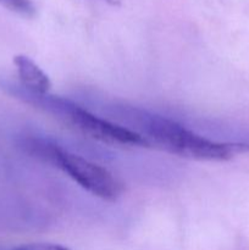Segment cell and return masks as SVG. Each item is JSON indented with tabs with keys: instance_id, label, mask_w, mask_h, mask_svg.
I'll list each match as a JSON object with an SVG mask.
<instances>
[{
	"instance_id": "6da1fadb",
	"label": "cell",
	"mask_w": 249,
	"mask_h": 250,
	"mask_svg": "<svg viewBox=\"0 0 249 250\" xmlns=\"http://www.w3.org/2000/svg\"><path fill=\"white\" fill-rule=\"evenodd\" d=\"M141 125L145 138L166 151L178 156L200 161H225L236 153L246 150L243 144L219 143L204 138L171 120L142 112Z\"/></svg>"
},
{
	"instance_id": "7a4b0ae2",
	"label": "cell",
	"mask_w": 249,
	"mask_h": 250,
	"mask_svg": "<svg viewBox=\"0 0 249 250\" xmlns=\"http://www.w3.org/2000/svg\"><path fill=\"white\" fill-rule=\"evenodd\" d=\"M24 146L29 154L60 168L90 194L106 202H115L121 195V182L100 165L41 139H28Z\"/></svg>"
},
{
	"instance_id": "3957f363",
	"label": "cell",
	"mask_w": 249,
	"mask_h": 250,
	"mask_svg": "<svg viewBox=\"0 0 249 250\" xmlns=\"http://www.w3.org/2000/svg\"><path fill=\"white\" fill-rule=\"evenodd\" d=\"M33 99H38V105L46 106L51 111L67 120L75 128L85 136L110 146H149L150 142L142 133L112 124L107 120L98 117L88 110L82 109L78 105L50 95H36L27 93Z\"/></svg>"
},
{
	"instance_id": "277c9868",
	"label": "cell",
	"mask_w": 249,
	"mask_h": 250,
	"mask_svg": "<svg viewBox=\"0 0 249 250\" xmlns=\"http://www.w3.org/2000/svg\"><path fill=\"white\" fill-rule=\"evenodd\" d=\"M17 75L27 93L36 95H45L51 88V81L45 72L26 55H16L14 58Z\"/></svg>"
},
{
	"instance_id": "5b68a950",
	"label": "cell",
	"mask_w": 249,
	"mask_h": 250,
	"mask_svg": "<svg viewBox=\"0 0 249 250\" xmlns=\"http://www.w3.org/2000/svg\"><path fill=\"white\" fill-rule=\"evenodd\" d=\"M0 4L10 11L23 17H34L37 9L32 0H0Z\"/></svg>"
},
{
	"instance_id": "8992f818",
	"label": "cell",
	"mask_w": 249,
	"mask_h": 250,
	"mask_svg": "<svg viewBox=\"0 0 249 250\" xmlns=\"http://www.w3.org/2000/svg\"><path fill=\"white\" fill-rule=\"evenodd\" d=\"M9 250H72L65 246L55 243H31L23 244V246L15 247Z\"/></svg>"
},
{
	"instance_id": "52a82bcc",
	"label": "cell",
	"mask_w": 249,
	"mask_h": 250,
	"mask_svg": "<svg viewBox=\"0 0 249 250\" xmlns=\"http://www.w3.org/2000/svg\"><path fill=\"white\" fill-rule=\"evenodd\" d=\"M104 1H107L109 4H112V5H117L120 2V0H104Z\"/></svg>"
}]
</instances>
